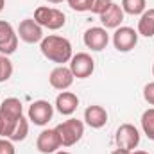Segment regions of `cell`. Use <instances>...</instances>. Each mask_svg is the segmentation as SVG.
Here are the masks:
<instances>
[{"label": "cell", "mask_w": 154, "mask_h": 154, "mask_svg": "<svg viewBox=\"0 0 154 154\" xmlns=\"http://www.w3.org/2000/svg\"><path fill=\"white\" fill-rule=\"evenodd\" d=\"M0 154H16L14 145L9 138H0Z\"/></svg>", "instance_id": "24"}, {"label": "cell", "mask_w": 154, "mask_h": 154, "mask_svg": "<svg viewBox=\"0 0 154 154\" xmlns=\"http://www.w3.org/2000/svg\"><path fill=\"white\" fill-rule=\"evenodd\" d=\"M18 38L25 43H38L43 39V27L34 18H25L18 25Z\"/></svg>", "instance_id": "11"}, {"label": "cell", "mask_w": 154, "mask_h": 154, "mask_svg": "<svg viewBox=\"0 0 154 154\" xmlns=\"http://www.w3.org/2000/svg\"><path fill=\"white\" fill-rule=\"evenodd\" d=\"M4 7H5V0H0V13H2Z\"/></svg>", "instance_id": "28"}, {"label": "cell", "mask_w": 154, "mask_h": 154, "mask_svg": "<svg viewBox=\"0 0 154 154\" xmlns=\"http://www.w3.org/2000/svg\"><path fill=\"white\" fill-rule=\"evenodd\" d=\"M74 79H75V77H74V74H72L70 68H66L65 65H59V66H56V68L50 72L48 82H50V86H52L54 90L65 91V90H68V88L72 86Z\"/></svg>", "instance_id": "13"}, {"label": "cell", "mask_w": 154, "mask_h": 154, "mask_svg": "<svg viewBox=\"0 0 154 154\" xmlns=\"http://www.w3.org/2000/svg\"><path fill=\"white\" fill-rule=\"evenodd\" d=\"M34 20L41 27L50 29V31H57L66 23V16L63 11L56 7H47V5H41L34 11Z\"/></svg>", "instance_id": "3"}, {"label": "cell", "mask_w": 154, "mask_h": 154, "mask_svg": "<svg viewBox=\"0 0 154 154\" xmlns=\"http://www.w3.org/2000/svg\"><path fill=\"white\" fill-rule=\"evenodd\" d=\"M152 75H154V65H152Z\"/></svg>", "instance_id": "32"}, {"label": "cell", "mask_w": 154, "mask_h": 154, "mask_svg": "<svg viewBox=\"0 0 154 154\" xmlns=\"http://www.w3.org/2000/svg\"><path fill=\"white\" fill-rule=\"evenodd\" d=\"M120 7L124 9V13H127L131 16H138V14H143L147 2L145 0H122Z\"/></svg>", "instance_id": "19"}, {"label": "cell", "mask_w": 154, "mask_h": 154, "mask_svg": "<svg viewBox=\"0 0 154 154\" xmlns=\"http://www.w3.org/2000/svg\"><path fill=\"white\" fill-rule=\"evenodd\" d=\"M116 147L118 149H125V151H133L138 147L140 143V133L133 124H122L116 129V136H115Z\"/></svg>", "instance_id": "5"}, {"label": "cell", "mask_w": 154, "mask_h": 154, "mask_svg": "<svg viewBox=\"0 0 154 154\" xmlns=\"http://www.w3.org/2000/svg\"><path fill=\"white\" fill-rule=\"evenodd\" d=\"M143 99L154 106V82H149V84H145V88H143Z\"/></svg>", "instance_id": "25"}, {"label": "cell", "mask_w": 154, "mask_h": 154, "mask_svg": "<svg viewBox=\"0 0 154 154\" xmlns=\"http://www.w3.org/2000/svg\"><path fill=\"white\" fill-rule=\"evenodd\" d=\"M47 2H50V4H61L63 0H47Z\"/></svg>", "instance_id": "29"}, {"label": "cell", "mask_w": 154, "mask_h": 154, "mask_svg": "<svg viewBox=\"0 0 154 154\" xmlns=\"http://www.w3.org/2000/svg\"><path fill=\"white\" fill-rule=\"evenodd\" d=\"M11 75H13V63L9 61L7 56L0 54V82H5Z\"/></svg>", "instance_id": "21"}, {"label": "cell", "mask_w": 154, "mask_h": 154, "mask_svg": "<svg viewBox=\"0 0 154 154\" xmlns=\"http://www.w3.org/2000/svg\"><path fill=\"white\" fill-rule=\"evenodd\" d=\"M18 48V32L5 20H0V54L11 56Z\"/></svg>", "instance_id": "6"}, {"label": "cell", "mask_w": 154, "mask_h": 154, "mask_svg": "<svg viewBox=\"0 0 154 154\" xmlns=\"http://www.w3.org/2000/svg\"><path fill=\"white\" fill-rule=\"evenodd\" d=\"M27 134H29V122H27L25 116H22V118L16 122V125L13 127L11 134H9V140H11V142H22V140L27 138Z\"/></svg>", "instance_id": "18"}, {"label": "cell", "mask_w": 154, "mask_h": 154, "mask_svg": "<svg viewBox=\"0 0 154 154\" xmlns=\"http://www.w3.org/2000/svg\"><path fill=\"white\" fill-rule=\"evenodd\" d=\"M131 154H149V152H145V151H136V152H131Z\"/></svg>", "instance_id": "30"}, {"label": "cell", "mask_w": 154, "mask_h": 154, "mask_svg": "<svg viewBox=\"0 0 154 154\" xmlns=\"http://www.w3.org/2000/svg\"><path fill=\"white\" fill-rule=\"evenodd\" d=\"M138 34L151 38L154 36V9L143 11V14L138 20Z\"/></svg>", "instance_id": "17"}, {"label": "cell", "mask_w": 154, "mask_h": 154, "mask_svg": "<svg viewBox=\"0 0 154 154\" xmlns=\"http://www.w3.org/2000/svg\"><path fill=\"white\" fill-rule=\"evenodd\" d=\"M0 136H4V138H5V120H4L2 113H0Z\"/></svg>", "instance_id": "26"}, {"label": "cell", "mask_w": 154, "mask_h": 154, "mask_svg": "<svg viewBox=\"0 0 154 154\" xmlns=\"http://www.w3.org/2000/svg\"><path fill=\"white\" fill-rule=\"evenodd\" d=\"M39 50L41 54L57 65H65L70 63L72 59V43L63 36H56V34H48L39 41Z\"/></svg>", "instance_id": "1"}, {"label": "cell", "mask_w": 154, "mask_h": 154, "mask_svg": "<svg viewBox=\"0 0 154 154\" xmlns=\"http://www.w3.org/2000/svg\"><path fill=\"white\" fill-rule=\"evenodd\" d=\"M56 154H70V152H66V151H57Z\"/></svg>", "instance_id": "31"}, {"label": "cell", "mask_w": 154, "mask_h": 154, "mask_svg": "<svg viewBox=\"0 0 154 154\" xmlns=\"http://www.w3.org/2000/svg\"><path fill=\"white\" fill-rule=\"evenodd\" d=\"M59 138H61V145L63 147H72L82 138L84 134V124L77 118H68L65 122H61L56 127Z\"/></svg>", "instance_id": "2"}, {"label": "cell", "mask_w": 154, "mask_h": 154, "mask_svg": "<svg viewBox=\"0 0 154 154\" xmlns=\"http://www.w3.org/2000/svg\"><path fill=\"white\" fill-rule=\"evenodd\" d=\"M84 120L90 127L93 129H100L106 125L108 122V111L102 106H88L84 109Z\"/></svg>", "instance_id": "16"}, {"label": "cell", "mask_w": 154, "mask_h": 154, "mask_svg": "<svg viewBox=\"0 0 154 154\" xmlns=\"http://www.w3.org/2000/svg\"><path fill=\"white\" fill-rule=\"evenodd\" d=\"M82 39H84V45L88 48H91L93 52L104 50L108 47V43H109V36H108L104 27H91V29H88L84 32V38Z\"/></svg>", "instance_id": "12"}, {"label": "cell", "mask_w": 154, "mask_h": 154, "mask_svg": "<svg viewBox=\"0 0 154 154\" xmlns=\"http://www.w3.org/2000/svg\"><path fill=\"white\" fill-rule=\"evenodd\" d=\"M59 147H63V145H61V138H59L56 127L45 129L39 133L38 140H36V149L41 154H56L59 151Z\"/></svg>", "instance_id": "9"}, {"label": "cell", "mask_w": 154, "mask_h": 154, "mask_svg": "<svg viewBox=\"0 0 154 154\" xmlns=\"http://www.w3.org/2000/svg\"><path fill=\"white\" fill-rule=\"evenodd\" d=\"M138 43V31L131 27H118L113 34V45L118 52H129Z\"/></svg>", "instance_id": "8"}, {"label": "cell", "mask_w": 154, "mask_h": 154, "mask_svg": "<svg viewBox=\"0 0 154 154\" xmlns=\"http://www.w3.org/2000/svg\"><path fill=\"white\" fill-rule=\"evenodd\" d=\"M54 115V108L48 100H36L29 106V120L36 125H47Z\"/></svg>", "instance_id": "10"}, {"label": "cell", "mask_w": 154, "mask_h": 154, "mask_svg": "<svg viewBox=\"0 0 154 154\" xmlns=\"http://www.w3.org/2000/svg\"><path fill=\"white\" fill-rule=\"evenodd\" d=\"M124 9L118 5V4H111L102 14H99L100 16V22H102V25L106 27V29H118L120 27V23L124 22Z\"/></svg>", "instance_id": "14"}, {"label": "cell", "mask_w": 154, "mask_h": 154, "mask_svg": "<svg viewBox=\"0 0 154 154\" xmlns=\"http://www.w3.org/2000/svg\"><path fill=\"white\" fill-rule=\"evenodd\" d=\"M79 106V97L72 91H61L57 97H56V109L61 113V115H72Z\"/></svg>", "instance_id": "15"}, {"label": "cell", "mask_w": 154, "mask_h": 154, "mask_svg": "<svg viewBox=\"0 0 154 154\" xmlns=\"http://www.w3.org/2000/svg\"><path fill=\"white\" fill-rule=\"evenodd\" d=\"M68 68L72 70L74 77H77V79H86V77H90L93 74V70H95V61H93V57H91L90 54L79 52L75 56H72Z\"/></svg>", "instance_id": "7"}, {"label": "cell", "mask_w": 154, "mask_h": 154, "mask_svg": "<svg viewBox=\"0 0 154 154\" xmlns=\"http://www.w3.org/2000/svg\"><path fill=\"white\" fill-rule=\"evenodd\" d=\"M111 154H131V151H125V149H116V151H113Z\"/></svg>", "instance_id": "27"}, {"label": "cell", "mask_w": 154, "mask_h": 154, "mask_svg": "<svg viewBox=\"0 0 154 154\" xmlns=\"http://www.w3.org/2000/svg\"><path fill=\"white\" fill-rule=\"evenodd\" d=\"M0 113L5 120V138H9L13 127L16 125V122L23 116V106L18 99L14 97H9L5 99L2 104H0Z\"/></svg>", "instance_id": "4"}, {"label": "cell", "mask_w": 154, "mask_h": 154, "mask_svg": "<svg viewBox=\"0 0 154 154\" xmlns=\"http://www.w3.org/2000/svg\"><path fill=\"white\" fill-rule=\"evenodd\" d=\"M113 4V0H93V4H91V13H95V14H102L109 5Z\"/></svg>", "instance_id": "23"}, {"label": "cell", "mask_w": 154, "mask_h": 154, "mask_svg": "<svg viewBox=\"0 0 154 154\" xmlns=\"http://www.w3.org/2000/svg\"><path fill=\"white\" fill-rule=\"evenodd\" d=\"M140 122H142V129H143V133L147 134V138H149V140H154V108L143 111Z\"/></svg>", "instance_id": "20"}, {"label": "cell", "mask_w": 154, "mask_h": 154, "mask_svg": "<svg viewBox=\"0 0 154 154\" xmlns=\"http://www.w3.org/2000/svg\"><path fill=\"white\" fill-rule=\"evenodd\" d=\"M91 4H93V0H68V5L74 11H79V13L90 11L91 9Z\"/></svg>", "instance_id": "22"}]
</instances>
